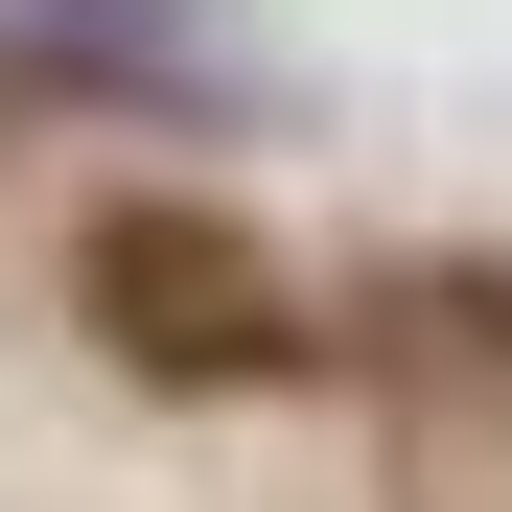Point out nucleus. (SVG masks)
Wrapping results in <instances>:
<instances>
[{"instance_id": "nucleus-1", "label": "nucleus", "mask_w": 512, "mask_h": 512, "mask_svg": "<svg viewBox=\"0 0 512 512\" xmlns=\"http://www.w3.org/2000/svg\"><path fill=\"white\" fill-rule=\"evenodd\" d=\"M94 326L140 373H187V396H233V373L303 350L280 280H256V233H210V210H94Z\"/></svg>"}]
</instances>
